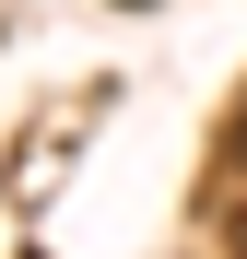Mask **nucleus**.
I'll use <instances>...</instances> for the list:
<instances>
[{
	"label": "nucleus",
	"mask_w": 247,
	"mask_h": 259,
	"mask_svg": "<svg viewBox=\"0 0 247 259\" xmlns=\"http://www.w3.org/2000/svg\"><path fill=\"white\" fill-rule=\"evenodd\" d=\"M235 153H247V118H235Z\"/></svg>",
	"instance_id": "obj_1"
}]
</instances>
